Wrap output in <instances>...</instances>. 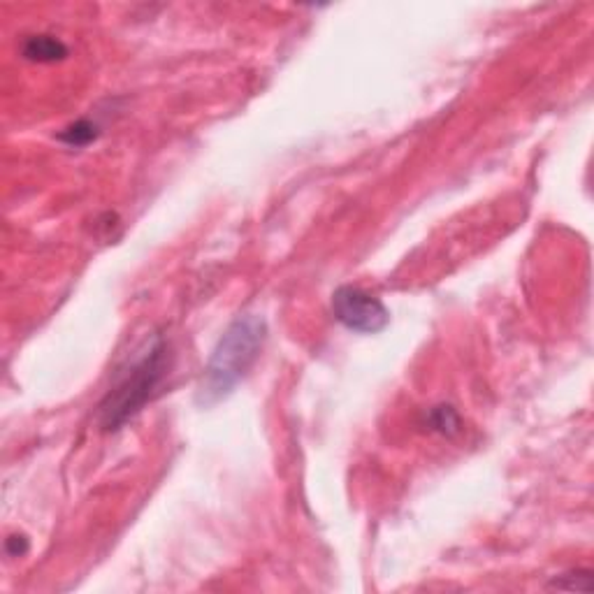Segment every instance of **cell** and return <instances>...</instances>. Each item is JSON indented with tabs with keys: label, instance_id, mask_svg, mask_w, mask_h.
I'll use <instances>...</instances> for the list:
<instances>
[{
	"label": "cell",
	"instance_id": "obj_1",
	"mask_svg": "<svg viewBox=\"0 0 594 594\" xmlns=\"http://www.w3.org/2000/svg\"><path fill=\"white\" fill-rule=\"evenodd\" d=\"M265 337H268V323L256 314H247L231 323L204 367L198 391L200 404L212 407L235 391L237 383L256 363Z\"/></svg>",
	"mask_w": 594,
	"mask_h": 594
},
{
	"label": "cell",
	"instance_id": "obj_2",
	"mask_svg": "<svg viewBox=\"0 0 594 594\" xmlns=\"http://www.w3.org/2000/svg\"><path fill=\"white\" fill-rule=\"evenodd\" d=\"M167 370V344L158 335L146 346V351L118 376L117 386L109 388L105 400L100 401V428L114 432L124 428L130 418L145 409L146 401L161 386Z\"/></svg>",
	"mask_w": 594,
	"mask_h": 594
},
{
	"label": "cell",
	"instance_id": "obj_3",
	"mask_svg": "<svg viewBox=\"0 0 594 594\" xmlns=\"http://www.w3.org/2000/svg\"><path fill=\"white\" fill-rule=\"evenodd\" d=\"M332 314L344 327L360 332V335H376V332L386 330L391 323V311L386 309V305L355 286H342L335 290Z\"/></svg>",
	"mask_w": 594,
	"mask_h": 594
},
{
	"label": "cell",
	"instance_id": "obj_4",
	"mask_svg": "<svg viewBox=\"0 0 594 594\" xmlns=\"http://www.w3.org/2000/svg\"><path fill=\"white\" fill-rule=\"evenodd\" d=\"M24 59L35 61V63H56L68 56V47L59 38L52 35H31L24 42Z\"/></svg>",
	"mask_w": 594,
	"mask_h": 594
},
{
	"label": "cell",
	"instance_id": "obj_5",
	"mask_svg": "<svg viewBox=\"0 0 594 594\" xmlns=\"http://www.w3.org/2000/svg\"><path fill=\"white\" fill-rule=\"evenodd\" d=\"M96 137H98V128L91 124V121H86V118L75 121V124L68 126V128L59 135L61 142H65V145H70V146L91 145Z\"/></svg>",
	"mask_w": 594,
	"mask_h": 594
},
{
	"label": "cell",
	"instance_id": "obj_6",
	"mask_svg": "<svg viewBox=\"0 0 594 594\" xmlns=\"http://www.w3.org/2000/svg\"><path fill=\"white\" fill-rule=\"evenodd\" d=\"M548 588L579 589V592H589V589H592V573H589V571L564 573V576H557L555 580H551V583H548Z\"/></svg>",
	"mask_w": 594,
	"mask_h": 594
},
{
	"label": "cell",
	"instance_id": "obj_7",
	"mask_svg": "<svg viewBox=\"0 0 594 594\" xmlns=\"http://www.w3.org/2000/svg\"><path fill=\"white\" fill-rule=\"evenodd\" d=\"M5 551L10 557L24 555V552H28V539L26 536H19V534L10 536V539L5 541Z\"/></svg>",
	"mask_w": 594,
	"mask_h": 594
}]
</instances>
